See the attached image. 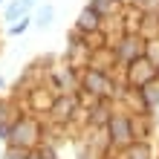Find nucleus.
Returning a JSON list of instances; mask_svg holds the SVG:
<instances>
[{
  "mask_svg": "<svg viewBox=\"0 0 159 159\" xmlns=\"http://www.w3.org/2000/svg\"><path fill=\"white\" fill-rule=\"evenodd\" d=\"M49 17H52V9H43V15H41V26H46V23H49Z\"/></svg>",
  "mask_w": 159,
  "mask_h": 159,
  "instance_id": "obj_2",
  "label": "nucleus"
},
{
  "mask_svg": "<svg viewBox=\"0 0 159 159\" xmlns=\"http://www.w3.org/2000/svg\"><path fill=\"white\" fill-rule=\"evenodd\" d=\"M23 29H26V20H23V23H15V26H12V35H20Z\"/></svg>",
  "mask_w": 159,
  "mask_h": 159,
  "instance_id": "obj_3",
  "label": "nucleus"
},
{
  "mask_svg": "<svg viewBox=\"0 0 159 159\" xmlns=\"http://www.w3.org/2000/svg\"><path fill=\"white\" fill-rule=\"evenodd\" d=\"M81 26H87V29H93V26H96V12H81Z\"/></svg>",
  "mask_w": 159,
  "mask_h": 159,
  "instance_id": "obj_1",
  "label": "nucleus"
}]
</instances>
